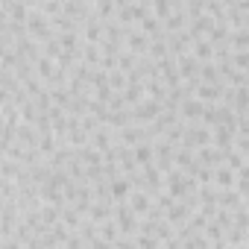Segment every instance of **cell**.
<instances>
[{
	"instance_id": "obj_1",
	"label": "cell",
	"mask_w": 249,
	"mask_h": 249,
	"mask_svg": "<svg viewBox=\"0 0 249 249\" xmlns=\"http://www.w3.org/2000/svg\"><path fill=\"white\" fill-rule=\"evenodd\" d=\"M129 108H132V120H135V123H150V120H156V117L161 114L164 103H161V100H153V97H144V100H138V103L129 106Z\"/></svg>"
},
{
	"instance_id": "obj_2",
	"label": "cell",
	"mask_w": 249,
	"mask_h": 249,
	"mask_svg": "<svg viewBox=\"0 0 249 249\" xmlns=\"http://www.w3.org/2000/svg\"><path fill=\"white\" fill-rule=\"evenodd\" d=\"M117 141H120V144H126V147H138L141 141H153V138H150L147 123H129V126L117 129Z\"/></svg>"
},
{
	"instance_id": "obj_3",
	"label": "cell",
	"mask_w": 249,
	"mask_h": 249,
	"mask_svg": "<svg viewBox=\"0 0 249 249\" xmlns=\"http://www.w3.org/2000/svg\"><path fill=\"white\" fill-rule=\"evenodd\" d=\"M150 41H153V36H147V33L141 30V24L126 33V50H132V53H138V56H147Z\"/></svg>"
},
{
	"instance_id": "obj_4",
	"label": "cell",
	"mask_w": 249,
	"mask_h": 249,
	"mask_svg": "<svg viewBox=\"0 0 249 249\" xmlns=\"http://www.w3.org/2000/svg\"><path fill=\"white\" fill-rule=\"evenodd\" d=\"M150 15V6H144V3H138V0H135V3H129V6H123L120 12H117V21L120 24H141L144 18Z\"/></svg>"
},
{
	"instance_id": "obj_5",
	"label": "cell",
	"mask_w": 249,
	"mask_h": 249,
	"mask_svg": "<svg viewBox=\"0 0 249 249\" xmlns=\"http://www.w3.org/2000/svg\"><path fill=\"white\" fill-rule=\"evenodd\" d=\"M199 59L194 56V50H185L182 56H176V68H179V76L182 79H194V76H199Z\"/></svg>"
},
{
	"instance_id": "obj_6",
	"label": "cell",
	"mask_w": 249,
	"mask_h": 249,
	"mask_svg": "<svg viewBox=\"0 0 249 249\" xmlns=\"http://www.w3.org/2000/svg\"><path fill=\"white\" fill-rule=\"evenodd\" d=\"M205 100H199V97H185L182 100V106H179V114H182V120H199L202 117V111H205Z\"/></svg>"
},
{
	"instance_id": "obj_7",
	"label": "cell",
	"mask_w": 249,
	"mask_h": 249,
	"mask_svg": "<svg viewBox=\"0 0 249 249\" xmlns=\"http://www.w3.org/2000/svg\"><path fill=\"white\" fill-rule=\"evenodd\" d=\"M196 159L205 164V167H220L226 161V150H220L217 144H208V147H199L196 150Z\"/></svg>"
},
{
	"instance_id": "obj_8",
	"label": "cell",
	"mask_w": 249,
	"mask_h": 249,
	"mask_svg": "<svg viewBox=\"0 0 249 249\" xmlns=\"http://www.w3.org/2000/svg\"><path fill=\"white\" fill-rule=\"evenodd\" d=\"M56 73H59V65H56V59H50V56H44V53H41V56L36 59V76H41V79L50 85V82L56 79Z\"/></svg>"
},
{
	"instance_id": "obj_9",
	"label": "cell",
	"mask_w": 249,
	"mask_h": 249,
	"mask_svg": "<svg viewBox=\"0 0 249 249\" xmlns=\"http://www.w3.org/2000/svg\"><path fill=\"white\" fill-rule=\"evenodd\" d=\"M234 138H237V129L234 126H226V123H217V126H214V144L220 150H231L234 147Z\"/></svg>"
},
{
	"instance_id": "obj_10",
	"label": "cell",
	"mask_w": 249,
	"mask_h": 249,
	"mask_svg": "<svg viewBox=\"0 0 249 249\" xmlns=\"http://www.w3.org/2000/svg\"><path fill=\"white\" fill-rule=\"evenodd\" d=\"M129 205H132V211L138 214V217H144L150 208H153V196L147 194V191H141V188H135L132 194H129V199H126Z\"/></svg>"
},
{
	"instance_id": "obj_11",
	"label": "cell",
	"mask_w": 249,
	"mask_h": 249,
	"mask_svg": "<svg viewBox=\"0 0 249 249\" xmlns=\"http://www.w3.org/2000/svg\"><path fill=\"white\" fill-rule=\"evenodd\" d=\"M214 185L217 188H234L237 185V170L223 161L220 167H214Z\"/></svg>"
},
{
	"instance_id": "obj_12",
	"label": "cell",
	"mask_w": 249,
	"mask_h": 249,
	"mask_svg": "<svg viewBox=\"0 0 249 249\" xmlns=\"http://www.w3.org/2000/svg\"><path fill=\"white\" fill-rule=\"evenodd\" d=\"M120 94H123V100H126L129 106H135L138 100H144V97H147V82H144V79H129V85L123 88Z\"/></svg>"
},
{
	"instance_id": "obj_13",
	"label": "cell",
	"mask_w": 249,
	"mask_h": 249,
	"mask_svg": "<svg viewBox=\"0 0 249 249\" xmlns=\"http://www.w3.org/2000/svg\"><path fill=\"white\" fill-rule=\"evenodd\" d=\"M132 191H135V188H132L129 176H123V173H120V176H114V179H111V194H114V199H117V202H126Z\"/></svg>"
},
{
	"instance_id": "obj_14",
	"label": "cell",
	"mask_w": 249,
	"mask_h": 249,
	"mask_svg": "<svg viewBox=\"0 0 249 249\" xmlns=\"http://www.w3.org/2000/svg\"><path fill=\"white\" fill-rule=\"evenodd\" d=\"M194 56L199 59V62H211L214 59V41L208 38V36H196V41H194Z\"/></svg>"
},
{
	"instance_id": "obj_15",
	"label": "cell",
	"mask_w": 249,
	"mask_h": 249,
	"mask_svg": "<svg viewBox=\"0 0 249 249\" xmlns=\"http://www.w3.org/2000/svg\"><path fill=\"white\" fill-rule=\"evenodd\" d=\"M214 24H217V21H214V18H211L208 12H202V15H196V18H191V24H188V30H191L194 36H208Z\"/></svg>"
},
{
	"instance_id": "obj_16",
	"label": "cell",
	"mask_w": 249,
	"mask_h": 249,
	"mask_svg": "<svg viewBox=\"0 0 249 249\" xmlns=\"http://www.w3.org/2000/svg\"><path fill=\"white\" fill-rule=\"evenodd\" d=\"M76 156H79V161H82L85 167L103 164V150H97L94 144H85V147H79V150H76Z\"/></svg>"
},
{
	"instance_id": "obj_17",
	"label": "cell",
	"mask_w": 249,
	"mask_h": 249,
	"mask_svg": "<svg viewBox=\"0 0 249 249\" xmlns=\"http://www.w3.org/2000/svg\"><path fill=\"white\" fill-rule=\"evenodd\" d=\"M147 56H150V59H164V56H170V47H167V33H161V36H153Z\"/></svg>"
},
{
	"instance_id": "obj_18",
	"label": "cell",
	"mask_w": 249,
	"mask_h": 249,
	"mask_svg": "<svg viewBox=\"0 0 249 249\" xmlns=\"http://www.w3.org/2000/svg\"><path fill=\"white\" fill-rule=\"evenodd\" d=\"M82 62H85V65H91V68H100V62H103V47H100V44L85 41V47H82Z\"/></svg>"
},
{
	"instance_id": "obj_19",
	"label": "cell",
	"mask_w": 249,
	"mask_h": 249,
	"mask_svg": "<svg viewBox=\"0 0 249 249\" xmlns=\"http://www.w3.org/2000/svg\"><path fill=\"white\" fill-rule=\"evenodd\" d=\"M199 79H202V82H223V76H220V68H217V62H214V59L199 65Z\"/></svg>"
},
{
	"instance_id": "obj_20",
	"label": "cell",
	"mask_w": 249,
	"mask_h": 249,
	"mask_svg": "<svg viewBox=\"0 0 249 249\" xmlns=\"http://www.w3.org/2000/svg\"><path fill=\"white\" fill-rule=\"evenodd\" d=\"M135 150V159H138V164L144 167V164H150L153 159H156V147H153V141H141L138 147H132Z\"/></svg>"
},
{
	"instance_id": "obj_21",
	"label": "cell",
	"mask_w": 249,
	"mask_h": 249,
	"mask_svg": "<svg viewBox=\"0 0 249 249\" xmlns=\"http://www.w3.org/2000/svg\"><path fill=\"white\" fill-rule=\"evenodd\" d=\"M229 41L234 50H249V27H237L229 33Z\"/></svg>"
},
{
	"instance_id": "obj_22",
	"label": "cell",
	"mask_w": 249,
	"mask_h": 249,
	"mask_svg": "<svg viewBox=\"0 0 249 249\" xmlns=\"http://www.w3.org/2000/svg\"><path fill=\"white\" fill-rule=\"evenodd\" d=\"M108 85L114 88V91H123L129 85V73H123L120 68H114V71H108Z\"/></svg>"
},
{
	"instance_id": "obj_23",
	"label": "cell",
	"mask_w": 249,
	"mask_h": 249,
	"mask_svg": "<svg viewBox=\"0 0 249 249\" xmlns=\"http://www.w3.org/2000/svg\"><path fill=\"white\" fill-rule=\"evenodd\" d=\"M185 12H188L191 18L202 15V12H205V0H185Z\"/></svg>"
},
{
	"instance_id": "obj_24",
	"label": "cell",
	"mask_w": 249,
	"mask_h": 249,
	"mask_svg": "<svg viewBox=\"0 0 249 249\" xmlns=\"http://www.w3.org/2000/svg\"><path fill=\"white\" fill-rule=\"evenodd\" d=\"M114 94H117V91H114V88H111L108 82H106V85H97V88H94V97H97V100H103V103H111V97H114Z\"/></svg>"
},
{
	"instance_id": "obj_25",
	"label": "cell",
	"mask_w": 249,
	"mask_h": 249,
	"mask_svg": "<svg viewBox=\"0 0 249 249\" xmlns=\"http://www.w3.org/2000/svg\"><path fill=\"white\" fill-rule=\"evenodd\" d=\"M231 62H234V68L249 71V50H234L231 53Z\"/></svg>"
},
{
	"instance_id": "obj_26",
	"label": "cell",
	"mask_w": 249,
	"mask_h": 249,
	"mask_svg": "<svg viewBox=\"0 0 249 249\" xmlns=\"http://www.w3.org/2000/svg\"><path fill=\"white\" fill-rule=\"evenodd\" d=\"M246 27H249V12H246Z\"/></svg>"
},
{
	"instance_id": "obj_27",
	"label": "cell",
	"mask_w": 249,
	"mask_h": 249,
	"mask_svg": "<svg viewBox=\"0 0 249 249\" xmlns=\"http://www.w3.org/2000/svg\"><path fill=\"white\" fill-rule=\"evenodd\" d=\"M246 79H249V71H246Z\"/></svg>"
}]
</instances>
